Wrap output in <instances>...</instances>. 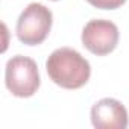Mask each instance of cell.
Returning a JSON list of instances; mask_svg holds the SVG:
<instances>
[{
    "instance_id": "6da1fadb",
    "label": "cell",
    "mask_w": 129,
    "mask_h": 129,
    "mask_svg": "<svg viewBox=\"0 0 129 129\" xmlns=\"http://www.w3.org/2000/svg\"><path fill=\"white\" fill-rule=\"evenodd\" d=\"M46 70L56 85L67 90L84 87L91 76L90 62L72 47L53 50L46 61Z\"/></svg>"
},
{
    "instance_id": "7a4b0ae2",
    "label": "cell",
    "mask_w": 129,
    "mask_h": 129,
    "mask_svg": "<svg viewBox=\"0 0 129 129\" xmlns=\"http://www.w3.org/2000/svg\"><path fill=\"white\" fill-rule=\"evenodd\" d=\"M5 84L15 97L34 96L40 88V73L37 62L29 56H12L6 62Z\"/></svg>"
},
{
    "instance_id": "3957f363",
    "label": "cell",
    "mask_w": 129,
    "mask_h": 129,
    "mask_svg": "<svg viewBox=\"0 0 129 129\" xmlns=\"http://www.w3.org/2000/svg\"><path fill=\"white\" fill-rule=\"evenodd\" d=\"M52 23L53 15L47 6L41 3H30L20 14L15 32L21 43L27 46H37L47 38Z\"/></svg>"
},
{
    "instance_id": "277c9868",
    "label": "cell",
    "mask_w": 129,
    "mask_h": 129,
    "mask_svg": "<svg viewBox=\"0 0 129 129\" xmlns=\"http://www.w3.org/2000/svg\"><path fill=\"white\" fill-rule=\"evenodd\" d=\"M82 44L97 56L111 53L118 43V27L109 20H90L82 30Z\"/></svg>"
},
{
    "instance_id": "5b68a950",
    "label": "cell",
    "mask_w": 129,
    "mask_h": 129,
    "mask_svg": "<svg viewBox=\"0 0 129 129\" xmlns=\"http://www.w3.org/2000/svg\"><path fill=\"white\" fill-rule=\"evenodd\" d=\"M91 123L97 129H126L129 117L121 102L105 97L93 105Z\"/></svg>"
},
{
    "instance_id": "8992f818",
    "label": "cell",
    "mask_w": 129,
    "mask_h": 129,
    "mask_svg": "<svg viewBox=\"0 0 129 129\" xmlns=\"http://www.w3.org/2000/svg\"><path fill=\"white\" fill-rule=\"evenodd\" d=\"M87 2L99 9H117L124 5L126 0H87Z\"/></svg>"
},
{
    "instance_id": "52a82bcc",
    "label": "cell",
    "mask_w": 129,
    "mask_h": 129,
    "mask_svg": "<svg viewBox=\"0 0 129 129\" xmlns=\"http://www.w3.org/2000/svg\"><path fill=\"white\" fill-rule=\"evenodd\" d=\"M55 2H56V0H55Z\"/></svg>"
}]
</instances>
